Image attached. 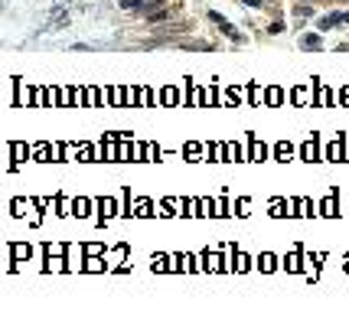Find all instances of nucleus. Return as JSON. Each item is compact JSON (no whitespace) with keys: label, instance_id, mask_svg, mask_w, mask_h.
<instances>
[{"label":"nucleus","instance_id":"obj_1","mask_svg":"<svg viewBox=\"0 0 349 333\" xmlns=\"http://www.w3.org/2000/svg\"><path fill=\"white\" fill-rule=\"evenodd\" d=\"M209 20H212V23H219V30L225 33L229 39H235V43H245V36H241V33L235 30V26H232V23H225V20H222V13H209Z\"/></svg>","mask_w":349,"mask_h":333},{"label":"nucleus","instance_id":"obj_2","mask_svg":"<svg viewBox=\"0 0 349 333\" xmlns=\"http://www.w3.org/2000/svg\"><path fill=\"white\" fill-rule=\"evenodd\" d=\"M121 7H124V10H147L150 13L153 7H157V0H121Z\"/></svg>","mask_w":349,"mask_h":333},{"label":"nucleus","instance_id":"obj_3","mask_svg":"<svg viewBox=\"0 0 349 333\" xmlns=\"http://www.w3.org/2000/svg\"><path fill=\"white\" fill-rule=\"evenodd\" d=\"M320 36H304V39H300V49H320Z\"/></svg>","mask_w":349,"mask_h":333},{"label":"nucleus","instance_id":"obj_4","mask_svg":"<svg viewBox=\"0 0 349 333\" xmlns=\"http://www.w3.org/2000/svg\"><path fill=\"white\" fill-rule=\"evenodd\" d=\"M53 23H55V26H62V23H66V10H62V7L49 13V26H53Z\"/></svg>","mask_w":349,"mask_h":333},{"label":"nucleus","instance_id":"obj_5","mask_svg":"<svg viewBox=\"0 0 349 333\" xmlns=\"http://www.w3.org/2000/svg\"><path fill=\"white\" fill-rule=\"evenodd\" d=\"M186 49H196V53H206V49H212V43H186Z\"/></svg>","mask_w":349,"mask_h":333}]
</instances>
